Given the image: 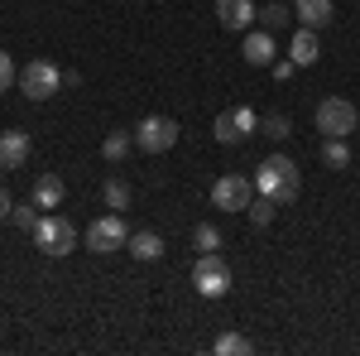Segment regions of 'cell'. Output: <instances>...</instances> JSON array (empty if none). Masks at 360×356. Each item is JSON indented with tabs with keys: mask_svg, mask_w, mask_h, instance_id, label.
I'll return each mask as SVG.
<instances>
[{
	"mask_svg": "<svg viewBox=\"0 0 360 356\" xmlns=\"http://www.w3.org/2000/svg\"><path fill=\"white\" fill-rule=\"evenodd\" d=\"M58 87H63V68L49 63V58H34L20 68V92H25L29 102H49Z\"/></svg>",
	"mask_w": 360,
	"mask_h": 356,
	"instance_id": "obj_3",
	"label": "cell"
},
{
	"mask_svg": "<svg viewBox=\"0 0 360 356\" xmlns=\"http://www.w3.org/2000/svg\"><path fill=\"white\" fill-rule=\"evenodd\" d=\"M135 145L144 154H164L178 145V121H168V116H144L135 125Z\"/></svg>",
	"mask_w": 360,
	"mask_h": 356,
	"instance_id": "obj_6",
	"label": "cell"
},
{
	"mask_svg": "<svg viewBox=\"0 0 360 356\" xmlns=\"http://www.w3.org/2000/svg\"><path fill=\"white\" fill-rule=\"evenodd\" d=\"M293 15L303 20V29H327L336 10H332V0H298V5H293Z\"/></svg>",
	"mask_w": 360,
	"mask_h": 356,
	"instance_id": "obj_13",
	"label": "cell"
},
{
	"mask_svg": "<svg viewBox=\"0 0 360 356\" xmlns=\"http://www.w3.org/2000/svg\"><path fill=\"white\" fill-rule=\"evenodd\" d=\"M356 106H351V102H346V97H327V102H317V130H322V135H351V130H356Z\"/></svg>",
	"mask_w": 360,
	"mask_h": 356,
	"instance_id": "obj_7",
	"label": "cell"
},
{
	"mask_svg": "<svg viewBox=\"0 0 360 356\" xmlns=\"http://www.w3.org/2000/svg\"><path fill=\"white\" fill-rule=\"evenodd\" d=\"M259 130H264L269 140H288V135H293V121H288V116H264Z\"/></svg>",
	"mask_w": 360,
	"mask_h": 356,
	"instance_id": "obj_23",
	"label": "cell"
},
{
	"mask_svg": "<svg viewBox=\"0 0 360 356\" xmlns=\"http://www.w3.org/2000/svg\"><path fill=\"white\" fill-rule=\"evenodd\" d=\"M322 164H327V168H346V164H351V149H346V140H341V135L322 140Z\"/></svg>",
	"mask_w": 360,
	"mask_h": 356,
	"instance_id": "obj_16",
	"label": "cell"
},
{
	"mask_svg": "<svg viewBox=\"0 0 360 356\" xmlns=\"http://www.w3.org/2000/svg\"><path fill=\"white\" fill-rule=\"evenodd\" d=\"M274 197H264V192H259V197H250V221H255V226H269V221H274Z\"/></svg>",
	"mask_w": 360,
	"mask_h": 356,
	"instance_id": "obj_21",
	"label": "cell"
},
{
	"mask_svg": "<svg viewBox=\"0 0 360 356\" xmlns=\"http://www.w3.org/2000/svg\"><path fill=\"white\" fill-rule=\"evenodd\" d=\"M303 188V178H298V164L293 159H283V154H269L259 173H255V192H264V197H274V202H293Z\"/></svg>",
	"mask_w": 360,
	"mask_h": 356,
	"instance_id": "obj_1",
	"label": "cell"
},
{
	"mask_svg": "<svg viewBox=\"0 0 360 356\" xmlns=\"http://www.w3.org/2000/svg\"><path fill=\"white\" fill-rule=\"evenodd\" d=\"M10 217H15V226H20V231H34L44 212H39V202H29V207H20V202H15V207H10Z\"/></svg>",
	"mask_w": 360,
	"mask_h": 356,
	"instance_id": "obj_24",
	"label": "cell"
},
{
	"mask_svg": "<svg viewBox=\"0 0 360 356\" xmlns=\"http://www.w3.org/2000/svg\"><path fill=\"white\" fill-rule=\"evenodd\" d=\"M250 197H255V178L245 173H221L212 183V207H221V212H245Z\"/></svg>",
	"mask_w": 360,
	"mask_h": 356,
	"instance_id": "obj_5",
	"label": "cell"
},
{
	"mask_svg": "<svg viewBox=\"0 0 360 356\" xmlns=\"http://www.w3.org/2000/svg\"><path fill=\"white\" fill-rule=\"evenodd\" d=\"M34 241H39V250H44V255L63 260L68 250L77 246V226H72L68 217H53V212H44V217H39V226H34Z\"/></svg>",
	"mask_w": 360,
	"mask_h": 356,
	"instance_id": "obj_4",
	"label": "cell"
},
{
	"mask_svg": "<svg viewBox=\"0 0 360 356\" xmlns=\"http://www.w3.org/2000/svg\"><path fill=\"white\" fill-rule=\"evenodd\" d=\"M125 241H130V231H125L120 212H106V217H96L86 226V246L96 250V255H111V250H120Z\"/></svg>",
	"mask_w": 360,
	"mask_h": 356,
	"instance_id": "obj_8",
	"label": "cell"
},
{
	"mask_svg": "<svg viewBox=\"0 0 360 356\" xmlns=\"http://www.w3.org/2000/svg\"><path fill=\"white\" fill-rule=\"evenodd\" d=\"M288 58H293L298 68H312V63L322 58V44H317V29H298V34H293V44H288Z\"/></svg>",
	"mask_w": 360,
	"mask_h": 356,
	"instance_id": "obj_11",
	"label": "cell"
},
{
	"mask_svg": "<svg viewBox=\"0 0 360 356\" xmlns=\"http://www.w3.org/2000/svg\"><path fill=\"white\" fill-rule=\"evenodd\" d=\"M10 207H15V197H10V192H5V183H0V221L10 217Z\"/></svg>",
	"mask_w": 360,
	"mask_h": 356,
	"instance_id": "obj_28",
	"label": "cell"
},
{
	"mask_svg": "<svg viewBox=\"0 0 360 356\" xmlns=\"http://www.w3.org/2000/svg\"><path fill=\"white\" fill-rule=\"evenodd\" d=\"M245 63L250 68H269V63H274V34H269V29L245 34Z\"/></svg>",
	"mask_w": 360,
	"mask_h": 356,
	"instance_id": "obj_12",
	"label": "cell"
},
{
	"mask_svg": "<svg viewBox=\"0 0 360 356\" xmlns=\"http://www.w3.org/2000/svg\"><path fill=\"white\" fill-rule=\"evenodd\" d=\"M193 246H197V255H202V250H217V246H221V231L202 221V226H197V231H193Z\"/></svg>",
	"mask_w": 360,
	"mask_h": 356,
	"instance_id": "obj_25",
	"label": "cell"
},
{
	"mask_svg": "<svg viewBox=\"0 0 360 356\" xmlns=\"http://www.w3.org/2000/svg\"><path fill=\"white\" fill-rule=\"evenodd\" d=\"M259 25L269 29V34H278V29L288 25V10H283V0H274V5H264V10H259Z\"/></svg>",
	"mask_w": 360,
	"mask_h": 356,
	"instance_id": "obj_22",
	"label": "cell"
},
{
	"mask_svg": "<svg viewBox=\"0 0 360 356\" xmlns=\"http://www.w3.org/2000/svg\"><path fill=\"white\" fill-rule=\"evenodd\" d=\"M212 130H217V140H221V145H240V125H236V121H231V111H221V116H217V121H212Z\"/></svg>",
	"mask_w": 360,
	"mask_h": 356,
	"instance_id": "obj_20",
	"label": "cell"
},
{
	"mask_svg": "<svg viewBox=\"0 0 360 356\" xmlns=\"http://www.w3.org/2000/svg\"><path fill=\"white\" fill-rule=\"evenodd\" d=\"M212 352L217 356H240V352H250V337L245 332H221V337L212 342Z\"/></svg>",
	"mask_w": 360,
	"mask_h": 356,
	"instance_id": "obj_17",
	"label": "cell"
},
{
	"mask_svg": "<svg viewBox=\"0 0 360 356\" xmlns=\"http://www.w3.org/2000/svg\"><path fill=\"white\" fill-rule=\"evenodd\" d=\"M63 178H58V173H39V178H34V202H39V207H44V212H53L58 202H63Z\"/></svg>",
	"mask_w": 360,
	"mask_h": 356,
	"instance_id": "obj_14",
	"label": "cell"
},
{
	"mask_svg": "<svg viewBox=\"0 0 360 356\" xmlns=\"http://www.w3.org/2000/svg\"><path fill=\"white\" fill-rule=\"evenodd\" d=\"M269 68H274V78H278V82H293V73H298V63H293V58H274Z\"/></svg>",
	"mask_w": 360,
	"mask_h": 356,
	"instance_id": "obj_26",
	"label": "cell"
},
{
	"mask_svg": "<svg viewBox=\"0 0 360 356\" xmlns=\"http://www.w3.org/2000/svg\"><path fill=\"white\" fill-rule=\"evenodd\" d=\"M125 246H130V255L144 260V265H149V260H164V241H159V231H135Z\"/></svg>",
	"mask_w": 360,
	"mask_h": 356,
	"instance_id": "obj_15",
	"label": "cell"
},
{
	"mask_svg": "<svg viewBox=\"0 0 360 356\" xmlns=\"http://www.w3.org/2000/svg\"><path fill=\"white\" fill-rule=\"evenodd\" d=\"M15 87V63H10V54H0V92H10Z\"/></svg>",
	"mask_w": 360,
	"mask_h": 356,
	"instance_id": "obj_27",
	"label": "cell"
},
{
	"mask_svg": "<svg viewBox=\"0 0 360 356\" xmlns=\"http://www.w3.org/2000/svg\"><path fill=\"white\" fill-rule=\"evenodd\" d=\"M106 207H111V212H120V207H130V183H125V178H106Z\"/></svg>",
	"mask_w": 360,
	"mask_h": 356,
	"instance_id": "obj_19",
	"label": "cell"
},
{
	"mask_svg": "<svg viewBox=\"0 0 360 356\" xmlns=\"http://www.w3.org/2000/svg\"><path fill=\"white\" fill-rule=\"evenodd\" d=\"M29 149H34V140H29L25 130H5V135H0V168H25Z\"/></svg>",
	"mask_w": 360,
	"mask_h": 356,
	"instance_id": "obj_10",
	"label": "cell"
},
{
	"mask_svg": "<svg viewBox=\"0 0 360 356\" xmlns=\"http://www.w3.org/2000/svg\"><path fill=\"white\" fill-rule=\"evenodd\" d=\"M193 289L202 299H221L226 289H231V265H226L217 250H202L193 265Z\"/></svg>",
	"mask_w": 360,
	"mask_h": 356,
	"instance_id": "obj_2",
	"label": "cell"
},
{
	"mask_svg": "<svg viewBox=\"0 0 360 356\" xmlns=\"http://www.w3.org/2000/svg\"><path fill=\"white\" fill-rule=\"evenodd\" d=\"M130 130H115V135H106V145H101V154H106V159H111V164H120V159H125V154H130Z\"/></svg>",
	"mask_w": 360,
	"mask_h": 356,
	"instance_id": "obj_18",
	"label": "cell"
},
{
	"mask_svg": "<svg viewBox=\"0 0 360 356\" xmlns=\"http://www.w3.org/2000/svg\"><path fill=\"white\" fill-rule=\"evenodd\" d=\"M217 20L226 29H236V34H245L259 20V10H255V0H217Z\"/></svg>",
	"mask_w": 360,
	"mask_h": 356,
	"instance_id": "obj_9",
	"label": "cell"
}]
</instances>
